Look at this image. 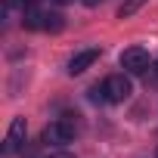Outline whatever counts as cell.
I'll list each match as a JSON object with an SVG mask.
<instances>
[{
	"label": "cell",
	"mask_w": 158,
	"mask_h": 158,
	"mask_svg": "<svg viewBox=\"0 0 158 158\" xmlns=\"http://www.w3.org/2000/svg\"><path fill=\"white\" fill-rule=\"evenodd\" d=\"M74 133H77V124L71 118H59V121L44 127V143L47 146H65V143L74 139Z\"/></svg>",
	"instance_id": "cell-1"
},
{
	"label": "cell",
	"mask_w": 158,
	"mask_h": 158,
	"mask_svg": "<svg viewBox=\"0 0 158 158\" xmlns=\"http://www.w3.org/2000/svg\"><path fill=\"white\" fill-rule=\"evenodd\" d=\"M10 3H16V6H22V10H28V6H34V0H10Z\"/></svg>",
	"instance_id": "cell-9"
},
{
	"label": "cell",
	"mask_w": 158,
	"mask_h": 158,
	"mask_svg": "<svg viewBox=\"0 0 158 158\" xmlns=\"http://www.w3.org/2000/svg\"><path fill=\"white\" fill-rule=\"evenodd\" d=\"M25 136H28L25 118H13V124H10V130H6V139H3V152H6V155L19 152V149L25 146Z\"/></svg>",
	"instance_id": "cell-4"
},
{
	"label": "cell",
	"mask_w": 158,
	"mask_h": 158,
	"mask_svg": "<svg viewBox=\"0 0 158 158\" xmlns=\"http://www.w3.org/2000/svg\"><path fill=\"white\" fill-rule=\"evenodd\" d=\"M152 68H155V74H158V59H155V62H152Z\"/></svg>",
	"instance_id": "cell-11"
},
{
	"label": "cell",
	"mask_w": 158,
	"mask_h": 158,
	"mask_svg": "<svg viewBox=\"0 0 158 158\" xmlns=\"http://www.w3.org/2000/svg\"><path fill=\"white\" fill-rule=\"evenodd\" d=\"M53 3H59V6H65V3H74V0H53Z\"/></svg>",
	"instance_id": "cell-10"
},
{
	"label": "cell",
	"mask_w": 158,
	"mask_h": 158,
	"mask_svg": "<svg viewBox=\"0 0 158 158\" xmlns=\"http://www.w3.org/2000/svg\"><path fill=\"white\" fill-rule=\"evenodd\" d=\"M65 28V19L59 13H47V22H44V31H62Z\"/></svg>",
	"instance_id": "cell-7"
},
{
	"label": "cell",
	"mask_w": 158,
	"mask_h": 158,
	"mask_svg": "<svg viewBox=\"0 0 158 158\" xmlns=\"http://www.w3.org/2000/svg\"><path fill=\"white\" fill-rule=\"evenodd\" d=\"M50 158H77V155H74V152H65V149H59V152H53Z\"/></svg>",
	"instance_id": "cell-8"
},
{
	"label": "cell",
	"mask_w": 158,
	"mask_h": 158,
	"mask_svg": "<svg viewBox=\"0 0 158 158\" xmlns=\"http://www.w3.org/2000/svg\"><path fill=\"white\" fill-rule=\"evenodd\" d=\"M130 93H133V84H130L127 74H109L102 81L106 102H124V99H130Z\"/></svg>",
	"instance_id": "cell-2"
},
{
	"label": "cell",
	"mask_w": 158,
	"mask_h": 158,
	"mask_svg": "<svg viewBox=\"0 0 158 158\" xmlns=\"http://www.w3.org/2000/svg\"><path fill=\"white\" fill-rule=\"evenodd\" d=\"M121 68L127 74H146L149 71V53L143 47H127L121 53Z\"/></svg>",
	"instance_id": "cell-3"
},
{
	"label": "cell",
	"mask_w": 158,
	"mask_h": 158,
	"mask_svg": "<svg viewBox=\"0 0 158 158\" xmlns=\"http://www.w3.org/2000/svg\"><path fill=\"white\" fill-rule=\"evenodd\" d=\"M96 59H99V50H96V47H87V50H81V53H74V56L68 59V74H81V71H87Z\"/></svg>",
	"instance_id": "cell-5"
},
{
	"label": "cell",
	"mask_w": 158,
	"mask_h": 158,
	"mask_svg": "<svg viewBox=\"0 0 158 158\" xmlns=\"http://www.w3.org/2000/svg\"><path fill=\"white\" fill-rule=\"evenodd\" d=\"M143 3H146V0H124V3L118 6V19H130V16H133Z\"/></svg>",
	"instance_id": "cell-6"
}]
</instances>
